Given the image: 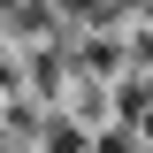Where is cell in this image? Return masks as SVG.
I'll list each match as a JSON object with an SVG mask.
<instances>
[{
  "label": "cell",
  "mask_w": 153,
  "mask_h": 153,
  "mask_svg": "<svg viewBox=\"0 0 153 153\" xmlns=\"http://www.w3.org/2000/svg\"><path fill=\"white\" fill-rule=\"evenodd\" d=\"M92 153H138V130H130V123H100V130H92Z\"/></svg>",
  "instance_id": "6da1fadb"
},
{
  "label": "cell",
  "mask_w": 153,
  "mask_h": 153,
  "mask_svg": "<svg viewBox=\"0 0 153 153\" xmlns=\"http://www.w3.org/2000/svg\"><path fill=\"white\" fill-rule=\"evenodd\" d=\"M16 84H31V76H23V61H16V54H0V100L16 92Z\"/></svg>",
  "instance_id": "7a4b0ae2"
}]
</instances>
